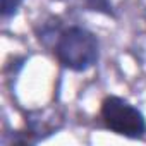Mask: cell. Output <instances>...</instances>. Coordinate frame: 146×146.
<instances>
[{
	"label": "cell",
	"instance_id": "cell-1",
	"mask_svg": "<svg viewBox=\"0 0 146 146\" xmlns=\"http://www.w3.org/2000/svg\"><path fill=\"white\" fill-rule=\"evenodd\" d=\"M53 55L60 67L70 72H86L100 60V40L83 26H69L57 33Z\"/></svg>",
	"mask_w": 146,
	"mask_h": 146
},
{
	"label": "cell",
	"instance_id": "cell-4",
	"mask_svg": "<svg viewBox=\"0 0 146 146\" xmlns=\"http://www.w3.org/2000/svg\"><path fill=\"white\" fill-rule=\"evenodd\" d=\"M21 4H23V0H2V17L9 19V17L16 16Z\"/></svg>",
	"mask_w": 146,
	"mask_h": 146
},
{
	"label": "cell",
	"instance_id": "cell-3",
	"mask_svg": "<svg viewBox=\"0 0 146 146\" xmlns=\"http://www.w3.org/2000/svg\"><path fill=\"white\" fill-rule=\"evenodd\" d=\"M81 2H83V7L86 11H91V12L107 16V17H112V19L117 17L115 9H113V5H112L110 0H81Z\"/></svg>",
	"mask_w": 146,
	"mask_h": 146
},
{
	"label": "cell",
	"instance_id": "cell-5",
	"mask_svg": "<svg viewBox=\"0 0 146 146\" xmlns=\"http://www.w3.org/2000/svg\"><path fill=\"white\" fill-rule=\"evenodd\" d=\"M57 2H60V0H57Z\"/></svg>",
	"mask_w": 146,
	"mask_h": 146
},
{
	"label": "cell",
	"instance_id": "cell-2",
	"mask_svg": "<svg viewBox=\"0 0 146 146\" xmlns=\"http://www.w3.org/2000/svg\"><path fill=\"white\" fill-rule=\"evenodd\" d=\"M100 120L105 129L125 139H141L146 134L144 113L119 95H107L102 100Z\"/></svg>",
	"mask_w": 146,
	"mask_h": 146
}]
</instances>
